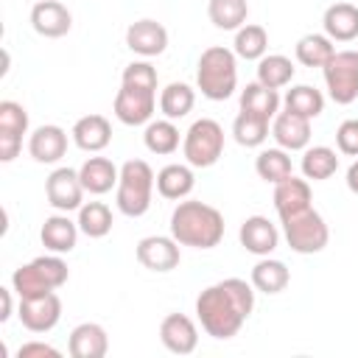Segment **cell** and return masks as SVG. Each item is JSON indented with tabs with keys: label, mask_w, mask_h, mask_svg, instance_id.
Returning a JSON list of instances; mask_svg holds the SVG:
<instances>
[{
	"label": "cell",
	"mask_w": 358,
	"mask_h": 358,
	"mask_svg": "<svg viewBox=\"0 0 358 358\" xmlns=\"http://www.w3.org/2000/svg\"><path fill=\"white\" fill-rule=\"evenodd\" d=\"M255 310V285L241 277H227L221 282L207 285L196 296V316L201 330L218 341L238 336L246 319Z\"/></svg>",
	"instance_id": "cell-1"
},
{
	"label": "cell",
	"mask_w": 358,
	"mask_h": 358,
	"mask_svg": "<svg viewBox=\"0 0 358 358\" xmlns=\"http://www.w3.org/2000/svg\"><path fill=\"white\" fill-rule=\"evenodd\" d=\"M157 67L143 59L123 67L120 90L115 95V117L123 126H143L151 123V115L157 109Z\"/></svg>",
	"instance_id": "cell-2"
},
{
	"label": "cell",
	"mask_w": 358,
	"mask_h": 358,
	"mask_svg": "<svg viewBox=\"0 0 358 358\" xmlns=\"http://www.w3.org/2000/svg\"><path fill=\"white\" fill-rule=\"evenodd\" d=\"M171 235L179 241V246L215 249L224 241V215L207 201H179L171 213Z\"/></svg>",
	"instance_id": "cell-3"
},
{
	"label": "cell",
	"mask_w": 358,
	"mask_h": 358,
	"mask_svg": "<svg viewBox=\"0 0 358 358\" xmlns=\"http://www.w3.org/2000/svg\"><path fill=\"white\" fill-rule=\"evenodd\" d=\"M196 87L210 101H227L238 87V56L224 45L201 50L196 64Z\"/></svg>",
	"instance_id": "cell-4"
},
{
	"label": "cell",
	"mask_w": 358,
	"mask_h": 358,
	"mask_svg": "<svg viewBox=\"0 0 358 358\" xmlns=\"http://www.w3.org/2000/svg\"><path fill=\"white\" fill-rule=\"evenodd\" d=\"M154 185H157V176H154V171L145 159H126L120 165V179H117V187H115L117 210L129 218L145 215L148 207H151Z\"/></svg>",
	"instance_id": "cell-5"
},
{
	"label": "cell",
	"mask_w": 358,
	"mask_h": 358,
	"mask_svg": "<svg viewBox=\"0 0 358 358\" xmlns=\"http://www.w3.org/2000/svg\"><path fill=\"white\" fill-rule=\"evenodd\" d=\"M70 277V268L67 263L53 252V255H42V257H34L31 263L20 266L14 274H11V288L20 299L25 296H39V294H50L56 288H62Z\"/></svg>",
	"instance_id": "cell-6"
},
{
	"label": "cell",
	"mask_w": 358,
	"mask_h": 358,
	"mask_svg": "<svg viewBox=\"0 0 358 358\" xmlns=\"http://www.w3.org/2000/svg\"><path fill=\"white\" fill-rule=\"evenodd\" d=\"M182 154L193 168H210L224 154V129L213 117H199L182 137Z\"/></svg>",
	"instance_id": "cell-7"
},
{
	"label": "cell",
	"mask_w": 358,
	"mask_h": 358,
	"mask_svg": "<svg viewBox=\"0 0 358 358\" xmlns=\"http://www.w3.org/2000/svg\"><path fill=\"white\" fill-rule=\"evenodd\" d=\"M282 224V235L288 241V246L296 252V255H316L327 246L330 241V229H327V221L322 218V213H316L313 207L296 213V215H288L280 221Z\"/></svg>",
	"instance_id": "cell-8"
},
{
	"label": "cell",
	"mask_w": 358,
	"mask_h": 358,
	"mask_svg": "<svg viewBox=\"0 0 358 358\" xmlns=\"http://www.w3.org/2000/svg\"><path fill=\"white\" fill-rule=\"evenodd\" d=\"M327 95L347 106L358 98V50H336L330 62L322 67Z\"/></svg>",
	"instance_id": "cell-9"
},
{
	"label": "cell",
	"mask_w": 358,
	"mask_h": 358,
	"mask_svg": "<svg viewBox=\"0 0 358 358\" xmlns=\"http://www.w3.org/2000/svg\"><path fill=\"white\" fill-rule=\"evenodd\" d=\"M84 185L76 168H56L48 179H45V196L48 204L59 213H73L84 204Z\"/></svg>",
	"instance_id": "cell-10"
},
{
	"label": "cell",
	"mask_w": 358,
	"mask_h": 358,
	"mask_svg": "<svg viewBox=\"0 0 358 358\" xmlns=\"http://www.w3.org/2000/svg\"><path fill=\"white\" fill-rule=\"evenodd\" d=\"M137 263L148 271H157V274H165V271H173L182 260V252H179V241L173 235H148V238H140L137 241Z\"/></svg>",
	"instance_id": "cell-11"
},
{
	"label": "cell",
	"mask_w": 358,
	"mask_h": 358,
	"mask_svg": "<svg viewBox=\"0 0 358 358\" xmlns=\"http://www.w3.org/2000/svg\"><path fill=\"white\" fill-rule=\"evenodd\" d=\"M17 316H20V322H22L25 330H31V333H48L62 319V299H59L56 291L39 294V296H25V299H20Z\"/></svg>",
	"instance_id": "cell-12"
},
{
	"label": "cell",
	"mask_w": 358,
	"mask_h": 358,
	"mask_svg": "<svg viewBox=\"0 0 358 358\" xmlns=\"http://www.w3.org/2000/svg\"><path fill=\"white\" fill-rule=\"evenodd\" d=\"M28 131V112L17 101H0V162H11L22 148Z\"/></svg>",
	"instance_id": "cell-13"
},
{
	"label": "cell",
	"mask_w": 358,
	"mask_h": 358,
	"mask_svg": "<svg viewBox=\"0 0 358 358\" xmlns=\"http://www.w3.org/2000/svg\"><path fill=\"white\" fill-rule=\"evenodd\" d=\"M159 341L168 352L173 355H190L199 344V330L196 322L185 313H168L159 322Z\"/></svg>",
	"instance_id": "cell-14"
},
{
	"label": "cell",
	"mask_w": 358,
	"mask_h": 358,
	"mask_svg": "<svg viewBox=\"0 0 358 358\" xmlns=\"http://www.w3.org/2000/svg\"><path fill=\"white\" fill-rule=\"evenodd\" d=\"M126 48L143 59L159 56L168 48V31L157 20H137L126 28Z\"/></svg>",
	"instance_id": "cell-15"
},
{
	"label": "cell",
	"mask_w": 358,
	"mask_h": 358,
	"mask_svg": "<svg viewBox=\"0 0 358 358\" xmlns=\"http://www.w3.org/2000/svg\"><path fill=\"white\" fill-rule=\"evenodd\" d=\"M31 28L45 39H59L73 28V14L59 0H39L31 8Z\"/></svg>",
	"instance_id": "cell-16"
},
{
	"label": "cell",
	"mask_w": 358,
	"mask_h": 358,
	"mask_svg": "<svg viewBox=\"0 0 358 358\" xmlns=\"http://www.w3.org/2000/svg\"><path fill=\"white\" fill-rule=\"evenodd\" d=\"M271 137L285 151H305L310 143V120L291 109L277 112L271 120Z\"/></svg>",
	"instance_id": "cell-17"
},
{
	"label": "cell",
	"mask_w": 358,
	"mask_h": 358,
	"mask_svg": "<svg viewBox=\"0 0 358 358\" xmlns=\"http://www.w3.org/2000/svg\"><path fill=\"white\" fill-rule=\"evenodd\" d=\"M28 154L42 165L59 162L67 154V131L56 123H45V126L34 129L28 137Z\"/></svg>",
	"instance_id": "cell-18"
},
{
	"label": "cell",
	"mask_w": 358,
	"mask_h": 358,
	"mask_svg": "<svg viewBox=\"0 0 358 358\" xmlns=\"http://www.w3.org/2000/svg\"><path fill=\"white\" fill-rule=\"evenodd\" d=\"M238 238H241V246L257 257H266L280 246V232L266 215H249L241 224Z\"/></svg>",
	"instance_id": "cell-19"
},
{
	"label": "cell",
	"mask_w": 358,
	"mask_h": 358,
	"mask_svg": "<svg viewBox=\"0 0 358 358\" xmlns=\"http://www.w3.org/2000/svg\"><path fill=\"white\" fill-rule=\"evenodd\" d=\"M70 137L81 151L98 154L112 143V123L103 115H84L73 123Z\"/></svg>",
	"instance_id": "cell-20"
},
{
	"label": "cell",
	"mask_w": 358,
	"mask_h": 358,
	"mask_svg": "<svg viewBox=\"0 0 358 358\" xmlns=\"http://www.w3.org/2000/svg\"><path fill=\"white\" fill-rule=\"evenodd\" d=\"M67 350L73 358H103L109 350V336L98 322H81L70 330Z\"/></svg>",
	"instance_id": "cell-21"
},
{
	"label": "cell",
	"mask_w": 358,
	"mask_h": 358,
	"mask_svg": "<svg viewBox=\"0 0 358 358\" xmlns=\"http://www.w3.org/2000/svg\"><path fill=\"white\" fill-rule=\"evenodd\" d=\"M78 176H81V185H84L87 193L103 196V193H109L112 187H117L120 168H117L109 157H87L84 165L78 168Z\"/></svg>",
	"instance_id": "cell-22"
},
{
	"label": "cell",
	"mask_w": 358,
	"mask_h": 358,
	"mask_svg": "<svg viewBox=\"0 0 358 358\" xmlns=\"http://www.w3.org/2000/svg\"><path fill=\"white\" fill-rule=\"evenodd\" d=\"M308 207H310V185H308V179H296L291 173L288 179L274 185V210H277L280 221L288 218V215H296V213H302Z\"/></svg>",
	"instance_id": "cell-23"
},
{
	"label": "cell",
	"mask_w": 358,
	"mask_h": 358,
	"mask_svg": "<svg viewBox=\"0 0 358 358\" xmlns=\"http://www.w3.org/2000/svg\"><path fill=\"white\" fill-rule=\"evenodd\" d=\"M78 221H70L67 213H56L50 218H45L42 229H39V238H42V246L56 252V255H64V252H73L76 243H78Z\"/></svg>",
	"instance_id": "cell-24"
},
{
	"label": "cell",
	"mask_w": 358,
	"mask_h": 358,
	"mask_svg": "<svg viewBox=\"0 0 358 358\" xmlns=\"http://www.w3.org/2000/svg\"><path fill=\"white\" fill-rule=\"evenodd\" d=\"M322 28L333 42H352L358 39V6L352 3H333L324 8Z\"/></svg>",
	"instance_id": "cell-25"
},
{
	"label": "cell",
	"mask_w": 358,
	"mask_h": 358,
	"mask_svg": "<svg viewBox=\"0 0 358 358\" xmlns=\"http://www.w3.org/2000/svg\"><path fill=\"white\" fill-rule=\"evenodd\" d=\"M196 185V176H193V165H182V162H171L165 168H159L157 173V193L162 199H171V201H182L190 196Z\"/></svg>",
	"instance_id": "cell-26"
},
{
	"label": "cell",
	"mask_w": 358,
	"mask_h": 358,
	"mask_svg": "<svg viewBox=\"0 0 358 358\" xmlns=\"http://www.w3.org/2000/svg\"><path fill=\"white\" fill-rule=\"evenodd\" d=\"M249 282L255 285V291L260 294H280L288 288L291 282V271L282 260L277 257H260L255 266H252V274H249Z\"/></svg>",
	"instance_id": "cell-27"
},
{
	"label": "cell",
	"mask_w": 358,
	"mask_h": 358,
	"mask_svg": "<svg viewBox=\"0 0 358 358\" xmlns=\"http://www.w3.org/2000/svg\"><path fill=\"white\" fill-rule=\"evenodd\" d=\"M193 103H196V90L190 84H185V81H171L159 92V112L168 120H179V117L190 115Z\"/></svg>",
	"instance_id": "cell-28"
},
{
	"label": "cell",
	"mask_w": 358,
	"mask_h": 358,
	"mask_svg": "<svg viewBox=\"0 0 358 358\" xmlns=\"http://www.w3.org/2000/svg\"><path fill=\"white\" fill-rule=\"evenodd\" d=\"M235 56L246 59V62H260L268 50V34L263 25L257 22H246L235 31V42H232Z\"/></svg>",
	"instance_id": "cell-29"
},
{
	"label": "cell",
	"mask_w": 358,
	"mask_h": 358,
	"mask_svg": "<svg viewBox=\"0 0 358 358\" xmlns=\"http://www.w3.org/2000/svg\"><path fill=\"white\" fill-rule=\"evenodd\" d=\"M241 109L274 120V115L280 112V95H277V90H271L260 81H252L241 90Z\"/></svg>",
	"instance_id": "cell-30"
},
{
	"label": "cell",
	"mask_w": 358,
	"mask_h": 358,
	"mask_svg": "<svg viewBox=\"0 0 358 358\" xmlns=\"http://www.w3.org/2000/svg\"><path fill=\"white\" fill-rule=\"evenodd\" d=\"M338 171V154L330 145H308L302 154V176L324 182Z\"/></svg>",
	"instance_id": "cell-31"
},
{
	"label": "cell",
	"mask_w": 358,
	"mask_h": 358,
	"mask_svg": "<svg viewBox=\"0 0 358 358\" xmlns=\"http://www.w3.org/2000/svg\"><path fill=\"white\" fill-rule=\"evenodd\" d=\"M333 53L336 48L327 34H305L294 48V56L302 67H324Z\"/></svg>",
	"instance_id": "cell-32"
},
{
	"label": "cell",
	"mask_w": 358,
	"mask_h": 358,
	"mask_svg": "<svg viewBox=\"0 0 358 358\" xmlns=\"http://www.w3.org/2000/svg\"><path fill=\"white\" fill-rule=\"evenodd\" d=\"M268 123H271L268 117L241 109L238 117H235V123H232V137H235V143L243 145V148H257V145H263L266 137H268Z\"/></svg>",
	"instance_id": "cell-33"
},
{
	"label": "cell",
	"mask_w": 358,
	"mask_h": 358,
	"mask_svg": "<svg viewBox=\"0 0 358 358\" xmlns=\"http://www.w3.org/2000/svg\"><path fill=\"white\" fill-rule=\"evenodd\" d=\"M207 17L221 31H238L241 25H246L249 3L246 0H210L207 3Z\"/></svg>",
	"instance_id": "cell-34"
},
{
	"label": "cell",
	"mask_w": 358,
	"mask_h": 358,
	"mask_svg": "<svg viewBox=\"0 0 358 358\" xmlns=\"http://www.w3.org/2000/svg\"><path fill=\"white\" fill-rule=\"evenodd\" d=\"M255 171H257V176H260L263 182L277 185V182H282V179H288V176L294 173V165H291L288 151L277 145V148H263V151L257 154Z\"/></svg>",
	"instance_id": "cell-35"
},
{
	"label": "cell",
	"mask_w": 358,
	"mask_h": 358,
	"mask_svg": "<svg viewBox=\"0 0 358 358\" xmlns=\"http://www.w3.org/2000/svg\"><path fill=\"white\" fill-rule=\"evenodd\" d=\"M294 73H296L294 62L288 56H282V53H266L257 62V81L271 87V90H280V87L291 84Z\"/></svg>",
	"instance_id": "cell-36"
},
{
	"label": "cell",
	"mask_w": 358,
	"mask_h": 358,
	"mask_svg": "<svg viewBox=\"0 0 358 358\" xmlns=\"http://www.w3.org/2000/svg\"><path fill=\"white\" fill-rule=\"evenodd\" d=\"M282 103H285V109H291V112H296V115H302L308 120H313V117H319L324 112V95L316 87H310V84L291 87L285 92Z\"/></svg>",
	"instance_id": "cell-37"
},
{
	"label": "cell",
	"mask_w": 358,
	"mask_h": 358,
	"mask_svg": "<svg viewBox=\"0 0 358 358\" xmlns=\"http://www.w3.org/2000/svg\"><path fill=\"white\" fill-rule=\"evenodd\" d=\"M143 143L151 154H173L179 148V129L173 126V120L162 117V120H151L145 123V134H143Z\"/></svg>",
	"instance_id": "cell-38"
},
{
	"label": "cell",
	"mask_w": 358,
	"mask_h": 358,
	"mask_svg": "<svg viewBox=\"0 0 358 358\" xmlns=\"http://www.w3.org/2000/svg\"><path fill=\"white\" fill-rule=\"evenodd\" d=\"M78 229L87 238H106L112 232V210L103 201H84L78 207Z\"/></svg>",
	"instance_id": "cell-39"
},
{
	"label": "cell",
	"mask_w": 358,
	"mask_h": 358,
	"mask_svg": "<svg viewBox=\"0 0 358 358\" xmlns=\"http://www.w3.org/2000/svg\"><path fill=\"white\" fill-rule=\"evenodd\" d=\"M336 145L344 157H358V120L350 117L336 129Z\"/></svg>",
	"instance_id": "cell-40"
},
{
	"label": "cell",
	"mask_w": 358,
	"mask_h": 358,
	"mask_svg": "<svg viewBox=\"0 0 358 358\" xmlns=\"http://www.w3.org/2000/svg\"><path fill=\"white\" fill-rule=\"evenodd\" d=\"M62 352L45 341H28L17 350V358H59Z\"/></svg>",
	"instance_id": "cell-41"
},
{
	"label": "cell",
	"mask_w": 358,
	"mask_h": 358,
	"mask_svg": "<svg viewBox=\"0 0 358 358\" xmlns=\"http://www.w3.org/2000/svg\"><path fill=\"white\" fill-rule=\"evenodd\" d=\"M11 291H14V288H0V299H3L0 322H8V319H11V310H14V302H11Z\"/></svg>",
	"instance_id": "cell-42"
},
{
	"label": "cell",
	"mask_w": 358,
	"mask_h": 358,
	"mask_svg": "<svg viewBox=\"0 0 358 358\" xmlns=\"http://www.w3.org/2000/svg\"><path fill=\"white\" fill-rule=\"evenodd\" d=\"M347 187H350V193H355V196H358V159L347 168Z\"/></svg>",
	"instance_id": "cell-43"
}]
</instances>
